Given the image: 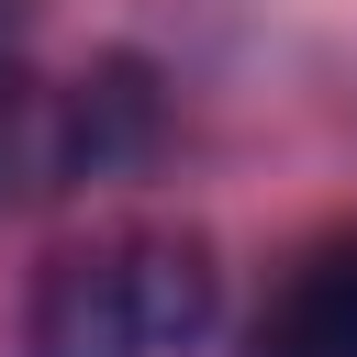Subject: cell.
<instances>
[{"label":"cell","mask_w":357,"mask_h":357,"mask_svg":"<svg viewBox=\"0 0 357 357\" xmlns=\"http://www.w3.org/2000/svg\"><path fill=\"white\" fill-rule=\"evenodd\" d=\"M245 357H357V234L290 268V290L257 312Z\"/></svg>","instance_id":"7a4b0ae2"},{"label":"cell","mask_w":357,"mask_h":357,"mask_svg":"<svg viewBox=\"0 0 357 357\" xmlns=\"http://www.w3.org/2000/svg\"><path fill=\"white\" fill-rule=\"evenodd\" d=\"M223 268L201 234H100L67 245L22 301V357H190L212 335Z\"/></svg>","instance_id":"6da1fadb"},{"label":"cell","mask_w":357,"mask_h":357,"mask_svg":"<svg viewBox=\"0 0 357 357\" xmlns=\"http://www.w3.org/2000/svg\"><path fill=\"white\" fill-rule=\"evenodd\" d=\"M78 134H89V190L100 178H134L167 134V89L145 56H89L78 67Z\"/></svg>","instance_id":"3957f363"}]
</instances>
